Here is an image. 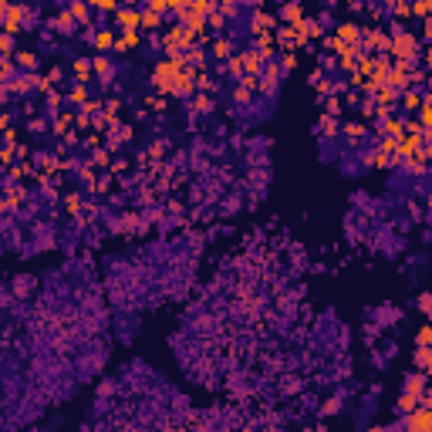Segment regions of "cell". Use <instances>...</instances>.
Instances as JSON below:
<instances>
[{
    "mask_svg": "<svg viewBox=\"0 0 432 432\" xmlns=\"http://www.w3.org/2000/svg\"><path fill=\"white\" fill-rule=\"evenodd\" d=\"M426 345H429V328L419 331V348H426Z\"/></svg>",
    "mask_w": 432,
    "mask_h": 432,
    "instance_id": "cell-1",
    "label": "cell"
},
{
    "mask_svg": "<svg viewBox=\"0 0 432 432\" xmlns=\"http://www.w3.org/2000/svg\"><path fill=\"white\" fill-rule=\"evenodd\" d=\"M419 365H422V368L429 365V352H426V348H419Z\"/></svg>",
    "mask_w": 432,
    "mask_h": 432,
    "instance_id": "cell-2",
    "label": "cell"
},
{
    "mask_svg": "<svg viewBox=\"0 0 432 432\" xmlns=\"http://www.w3.org/2000/svg\"><path fill=\"white\" fill-rule=\"evenodd\" d=\"M372 432H385V429H372Z\"/></svg>",
    "mask_w": 432,
    "mask_h": 432,
    "instance_id": "cell-3",
    "label": "cell"
}]
</instances>
